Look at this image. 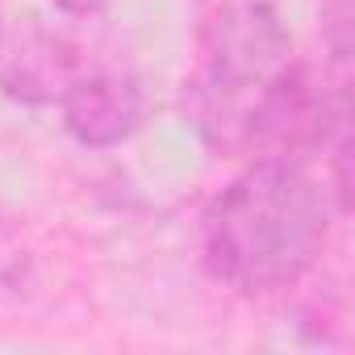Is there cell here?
I'll list each match as a JSON object with an SVG mask.
<instances>
[{"label":"cell","instance_id":"obj_1","mask_svg":"<svg viewBox=\"0 0 355 355\" xmlns=\"http://www.w3.org/2000/svg\"><path fill=\"white\" fill-rule=\"evenodd\" d=\"M334 201L293 155L251 159L201 218V263L239 297L301 284L326 251Z\"/></svg>","mask_w":355,"mask_h":355},{"label":"cell","instance_id":"obj_2","mask_svg":"<svg viewBox=\"0 0 355 355\" xmlns=\"http://www.w3.org/2000/svg\"><path fill=\"white\" fill-rule=\"evenodd\" d=\"M293 59V34L268 0H230L214 9L197 38V71L189 76V113L201 142L226 125V117L268 84Z\"/></svg>","mask_w":355,"mask_h":355},{"label":"cell","instance_id":"obj_3","mask_svg":"<svg viewBox=\"0 0 355 355\" xmlns=\"http://www.w3.org/2000/svg\"><path fill=\"white\" fill-rule=\"evenodd\" d=\"M351 125L347 88L334 84L326 71H313L297 59H288L268 84H259L209 138L214 155H243V159H268V155H293L305 159L309 150H326V142Z\"/></svg>","mask_w":355,"mask_h":355},{"label":"cell","instance_id":"obj_4","mask_svg":"<svg viewBox=\"0 0 355 355\" xmlns=\"http://www.w3.org/2000/svg\"><path fill=\"white\" fill-rule=\"evenodd\" d=\"M63 130L88 146V150H109L130 142L142 121H146V96L138 80L121 71H80L71 88L59 101Z\"/></svg>","mask_w":355,"mask_h":355},{"label":"cell","instance_id":"obj_5","mask_svg":"<svg viewBox=\"0 0 355 355\" xmlns=\"http://www.w3.org/2000/svg\"><path fill=\"white\" fill-rule=\"evenodd\" d=\"M80 71V46L55 30H21L0 42V92L17 105H59Z\"/></svg>","mask_w":355,"mask_h":355},{"label":"cell","instance_id":"obj_6","mask_svg":"<svg viewBox=\"0 0 355 355\" xmlns=\"http://www.w3.org/2000/svg\"><path fill=\"white\" fill-rule=\"evenodd\" d=\"M322 42L334 63L351 59L355 42V0H322Z\"/></svg>","mask_w":355,"mask_h":355},{"label":"cell","instance_id":"obj_7","mask_svg":"<svg viewBox=\"0 0 355 355\" xmlns=\"http://www.w3.org/2000/svg\"><path fill=\"white\" fill-rule=\"evenodd\" d=\"M55 9H63V13H71V17H92V13H101L109 0H51Z\"/></svg>","mask_w":355,"mask_h":355},{"label":"cell","instance_id":"obj_8","mask_svg":"<svg viewBox=\"0 0 355 355\" xmlns=\"http://www.w3.org/2000/svg\"><path fill=\"white\" fill-rule=\"evenodd\" d=\"M0 42H5V17H0Z\"/></svg>","mask_w":355,"mask_h":355}]
</instances>
